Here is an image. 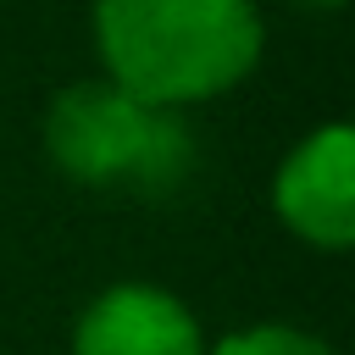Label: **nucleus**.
<instances>
[{
  "label": "nucleus",
  "mask_w": 355,
  "mask_h": 355,
  "mask_svg": "<svg viewBox=\"0 0 355 355\" xmlns=\"http://www.w3.org/2000/svg\"><path fill=\"white\" fill-rule=\"evenodd\" d=\"M100 78L189 111L233 94L266 55L261 0H89Z\"/></svg>",
  "instance_id": "1"
},
{
  "label": "nucleus",
  "mask_w": 355,
  "mask_h": 355,
  "mask_svg": "<svg viewBox=\"0 0 355 355\" xmlns=\"http://www.w3.org/2000/svg\"><path fill=\"white\" fill-rule=\"evenodd\" d=\"M72 355H205V333L172 288L111 283L78 311Z\"/></svg>",
  "instance_id": "4"
},
{
  "label": "nucleus",
  "mask_w": 355,
  "mask_h": 355,
  "mask_svg": "<svg viewBox=\"0 0 355 355\" xmlns=\"http://www.w3.org/2000/svg\"><path fill=\"white\" fill-rule=\"evenodd\" d=\"M272 211L311 250H349L355 244V133H349V122L311 128L277 161Z\"/></svg>",
  "instance_id": "3"
},
{
  "label": "nucleus",
  "mask_w": 355,
  "mask_h": 355,
  "mask_svg": "<svg viewBox=\"0 0 355 355\" xmlns=\"http://www.w3.org/2000/svg\"><path fill=\"white\" fill-rule=\"evenodd\" d=\"M283 6H294V11H316V17H327V11H344L349 0H283Z\"/></svg>",
  "instance_id": "6"
},
{
  "label": "nucleus",
  "mask_w": 355,
  "mask_h": 355,
  "mask_svg": "<svg viewBox=\"0 0 355 355\" xmlns=\"http://www.w3.org/2000/svg\"><path fill=\"white\" fill-rule=\"evenodd\" d=\"M205 355H333V344L305 327H288V322H261V327H239V333L205 344Z\"/></svg>",
  "instance_id": "5"
},
{
  "label": "nucleus",
  "mask_w": 355,
  "mask_h": 355,
  "mask_svg": "<svg viewBox=\"0 0 355 355\" xmlns=\"http://www.w3.org/2000/svg\"><path fill=\"white\" fill-rule=\"evenodd\" d=\"M44 155L78 189L139 200L178 194L200 166V144L183 111L150 105L100 72L67 83L44 105Z\"/></svg>",
  "instance_id": "2"
}]
</instances>
